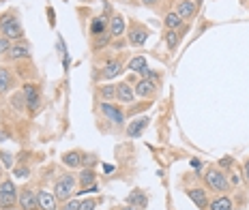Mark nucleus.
Masks as SVG:
<instances>
[{"label":"nucleus","instance_id":"2f4dec72","mask_svg":"<svg viewBox=\"0 0 249 210\" xmlns=\"http://www.w3.org/2000/svg\"><path fill=\"white\" fill-rule=\"evenodd\" d=\"M97 208V199H84L80 202V210H95Z\"/></svg>","mask_w":249,"mask_h":210},{"label":"nucleus","instance_id":"c756f323","mask_svg":"<svg viewBox=\"0 0 249 210\" xmlns=\"http://www.w3.org/2000/svg\"><path fill=\"white\" fill-rule=\"evenodd\" d=\"M9 48H11V41H9L7 37H0V56H7Z\"/></svg>","mask_w":249,"mask_h":210},{"label":"nucleus","instance_id":"ea45409f","mask_svg":"<svg viewBox=\"0 0 249 210\" xmlns=\"http://www.w3.org/2000/svg\"><path fill=\"white\" fill-rule=\"evenodd\" d=\"M121 2H131V0H121Z\"/></svg>","mask_w":249,"mask_h":210},{"label":"nucleus","instance_id":"4468645a","mask_svg":"<svg viewBox=\"0 0 249 210\" xmlns=\"http://www.w3.org/2000/svg\"><path fill=\"white\" fill-rule=\"evenodd\" d=\"M176 13H178L183 19H194L196 13H198V4H196L194 0H178Z\"/></svg>","mask_w":249,"mask_h":210},{"label":"nucleus","instance_id":"f257e3e1","mask_svg":"<svg viewBox=\"0 0 249 210\" xmlns=\"http://www.w3.org/2000/svg\"><path fill=\"white\" fill-rule=\"evenodd\" d=\"M202 178H204V184L211 189V191L221 193V195L230 191V180H228L226 172L219 170V167H209Z\"/></svg>","mask_w":249,"mask_h":210},{"label":"nucleus","instance_id":"20e7f679","mask_svg":"<svg viewBox=\"0 0 249 210\" xmlns=\"http://www.w3.org/2000/svg\"><path fill=\"white\" fill-rule=\"evenodd\" d=\"M18 187L13 180H2L0 182V210H13L18 206Z\"/></svg>","mask_w":249,"mask_h":210},{"label":"nucleus","instance_id":"f3484780","mask_svg":"<svg viewBox=\"0 0 249 210\" xmlns=\"http://www.w3.org/2000/svg\"><path fill=\"white\" fill-rule=\"evenodd\" d=\"M124 30H127V24H124V17L123 15H114L110 19V37L112 39H121L124 37Z\"/></svg>","mask_w":249,"mask_h":210},{"label":"nucleus","instance_id":"c85d7f7f","mask_svg":"<svg viewBox=\"0 0 249 210\" xmlns=\"http://www.w3.org/2000/svg\"><path fill=\"white\" fill-rule=\"evenodd\" d=\"M15 178H19V180H26V178H30V167L28 165L15 167Z\"/></svg>","mask_w":249,"mask_h":210},{"label":"nucleus","instance_id":"423d86ee","mask_svg":"<svg viewBox=\"0 0 249 210\" xmlns=\"http://www.w3.org/2000/svg\"><path fill=\"white\" fill-rule=\"evenodd\" d=\"M99 112L103 114V118L107 122H112L114 127H123L124 125V114L118 105H114L112 101H101L99 103Z\"/></svg>","mask_w":249,"mask_h":210},{"label":"nucleus","instance_id":"f8f14e48","mask_svg":"<svg viewBox=\"0 0 249 210\" xmlns=\"http://www.w3.org/2000/svg\"><path fill=\"white\" fill-rule=\"evenodd\" d=\"M187 195L191 197V202H194L200 210H206V208H209V193H206V189L194 187V189H189V191H187Z\"/></svg>","mask_w":249,"mask_h":210},{"label":"nucleus","instance_id":"7c9ffc66","mask_svg":"<svg viewBox=\"0 0 249 210\" xmlns=\"http://www.w3.org/2000/svg\"><path fill=\"white\" fill-rule=\"evenodd\" d=\"M0 159H2V165L7 167V170H11L13 167V157L9 155V152H0Z\"/></svg>","mask_w":249,"mask_h":210},{"label":"nucleus","instance_id":"393cba45","mask_svg":"<svg viewBox=\"0 0 249 210\" xmlns=\"http://www.w3.org/2000/svg\"><path fill=\"white\" fill-rule=\"evenodd\" d=\"M62 163H65L67 167H80L82 165V152L77 150H69L62 155Z\"/></svg>","mask_w":249,"mask_h":210},{"label":"nucleus","instance_id":"9d476101","mask_svg":"<svg viewBox=\"0 0 249 210\" xmlns=\"http://www.w3.org/2000/svg\"><path fill=\"white\" fill-rule=\"evenodd\" d=\"M30 58V48L26 43H11V48H9L7 52V60H28Z\"/></svg>","mask_w":249,"mask_h":210},{"label":"nucleus","instance_id":"a19ab883","mask_svg":"<svg viewBox=\"0 0 249 210\" xmlns=\"http://www.w3.org/2000/svg\"><path fill=\"white\" fill-rule=\"evenodd\" d=\"M0 176H2V167H0Z\"/></svg>","mask_w":249,"mask_h":210},{"label":"nucleus","instance_id":"b1692460","mask_svg":"<svg viewBox=\"0 0 249 210\" xmlns=\"http://www.w3.org/2000/svg\"><path fill=\"white\" fill-rule=\"evenodd\" d=\"M180 32L183 30H165V45L170 52H176V48L180 45Z\"/></svg>","mask_w":249,"mask_h":210},{"label":"nucleus","instance_id":"58836bf2","mask_svg":"<svg viewBox=\"0 0 249 210\" xmlns=\"http://www.w3.org/2000/svg\"><path fill=\"white\" fill-rule=\"evenodd\" d=\"M194 2H196V4H198V7H200V4H202V2H204V0H194Z\"/></svg>","mask_w":249,"mask_h":210},{"label":"nucleus","instance_id":"f704fd0d","mask_svg":"<svg viewBox=\"0 0 249 210\" xmlns=\"http://www.w3.org/2000/svg\"><path fill=\"white\" fill-rule=\"evenodd\" d=\"M95 163H97V159L95 157H92V155H82V165H95Z\"/></svg>","mask_w":249,"mask_h":210},{"label":"nucleus","instance_id":"412c9836","mask_svg":"<svg viewBox=\"0 0 249 210\" xmlns=\"http://www.w3.org/2000/svg\"><path fill=\"white\" fill-rule=\"evenodd\" d=\"M127 204L129 206H133V208H138V210H142L148 204V197L144 195L140 189H133V191L129 193V197H127Z\"/></svg>","mask_w":249,"mask_h":210},{"label":"nucleus","instance_id":"4c0bfd02","mask_svg":"<svg viewBox=\"0 0 249 210\" xmlns=\"http://www.w3.org/2000/svg\"><path fill=\"white\" fill-rule=\"evenodd\" d=\"M121 210H138V208H133V206H129V204H127V206H123Z\"/></svg>","mask_w":249,"mask_h":210},{"label":"nucleus","instance_id":"9b49d317","mask_svg":"<svg viewBox=\"0 0 249 210\" xmlns=\"http://www.w3.org/2000/svg\"><path fill=\"white\" fill-rule=\"evenodd\" d=\"M15 86V75L9 66H0V97H4Z\"/></svg>","mask_w":249,"mask_h":210},{"label":"nucleus","instance_id":"a211bd4d","mask_svg":"<svg viewBox=\"0 0 249 210\" xmlns=\"http://www.w3.org/2000/svg\"><path fill=\"white\" fill-rule=\"evenodd\" d=\"M107 30H110V19H107L106 15H99V17H95L90 22V34H92V37L107 32Z\"/></svg>","mask_w":249,"mask_h":210},{"label":"nucleus","instance_id":"7ed1b4c3","mask_svg":"<svg viewBox=\"0 0 249 210\" xmlns=\"http://www.w3.org/2000/svg\"><path fill=\"white\" fill-rule=\"evenodd\" d=\"M0 32H2V37H7L9 41H18V39L24 37L22 24H19V19L15 17L13 13H7L0 17Z\"/></svg>","mask_w":249,"mask_h":210},{"label":"nucleus","instance_id":"39448f33","mask_svg":"<svg viewBox=\"0 0 249 210\" xmlns=\"http://www.w3.org/2000/svg\"><path fill=\"white\" fill-rule=\"evenodd\" d=\"M22 95L26 99V110H28L30 114H37L39 107H41V90H39V86L33 84V81H28V84H24Z\"/></svg>","mask_w":249,"mask_h":210},{"label":"nucleus","instance_id":"72a5a7b5","mask_svg":"<svg viewBox=\"0 0 249 210\" xmlns=\"http://www.w3.org/2000/svg\"><path fill=\"white\" fill-rule=\"evenodd\" d=\"M232 165H234V159H232V157L221 159V161H219V170H230Z\"/></svg>","mask_w":249,"mask_h":210},{"label":"nucleus","instance_id":"a878e982","mask_svg":"<svg viewBox=\"0 0 249 210\" xmlns=\"http://www.w3.org/2000/svg\"><path fill=\"white\" fill-rule=\"evenodd\" d=\"M99 97H101L103 101H114V99H116V86L101 84L99 86Z\"/></svg>","mask_w":249,"mask_h":210},{"label":"nucleus","instance_id":"cd10ccee","mask_svg":"<svg viewBox=\"0 0 249 210\" xmlns=\"http://www.w3.org/2000/svg\"><path fill=\"white\" fill-rule=\"evenodd\" d=\"M110 30L107 32H103V34H97L95 37V41H92V45H95V49H101V48H106L107 43H110Z\"/></svg>","mask_w":249,"mask_h":210},{"label":"nucleus","instance_id":"6e6552de","mask_svg":"<svg viewBox=\"0 0 249 210\" xmlns=\"http://www.w3.org/2000/svg\"><path fill=\"white\" fill-rule=\"evenodd\" d=\"M133 90H136V97H140V99H155L159 92V84L148 78H142L140 81H136Z\"/></svg>","mask_w":249,"mask_h":210},{"label":"nucleus","instance_id":"f03ea898","mask_svg":"<svg viewBox=\"0 0 249 210\" xmlns=\"http://www.w3.org/2000/svg\"><path fill=\"white\" fill-rule=\"evenodd\" d=\"M75 189H77V176H73V174H62L54 184L56 202H67V199H71V195L77 193Z\"/></svg>","mask_w":249,"mask_h":210},{"label":"nucleus","instance_id":"bb28decb","mask_svg":"<svg viewBox=\"0 0 249 210\" xmlns=\"http://www.w3.org/2000/svg\"><path fill=\"white\" fill-rule=\"evenodd\" d=\"M127 69L133 71V73H142V71L146 69V60H144V56H136V58H131L129 60V65H127Z\"/></svg>","mask_w":249,"mask_h":210},{"label":"nucleus","instance_id":"6ab92c4d","mask_svg":"<svg viewBox=\"0 0 249 210\" xmlns=\"http://www.w3.org/2000/svg\"><path fill=\"white\" fill-rule=\"evenodd\" d=\"M37 204L41 210H56V197L50 191H39L37 193Z\"/></svg>","mask_w":249,"mask_h":210},{"label":"nucleus","instance_id":"5701e85b","mask_svg":"<svg viewBox=\"0 0 249 210\" xmlns=\"http://www.w3.org/2000/svg\"><path fill=\"white\" fill-rule=\"evenodd\" d=\"M232 208H234L232 199L228 197V195H219V197L213 199V202L209 204V208H206V210H232Z\"/></svg>","mask_w":249,"mask_h":210},{"label":"nucleus","instance_id":"0eeeda50","mask_svg":"<svg viewBox=\"0 0 249 210\" xmlns=\"http://www.w3.org/2000/svg\"><path fill=\"white\" fill-rule=\"evenodd\" d=\"M148 37H150V30L146 26H142V24H138V22H131V26H129V30H127L129 45H133V48H142V45L148 41Z\"/></svg>","mask_w":249,"mask_h":210},{"label":"nucleus","instance_id":"ddd939ff","mask_svg":"<svg viewBox=\"0 0 249 210\" xmlns=\"http://www.w3.org/2000/svg\"><path fill=\"white\" fill-rule=\"evenodd\" d=\"M123 63L121 60H110L106 66L101 69V73H99V78L101 80H106V81H110V80H114V78H118V75L123 73Z\"/></svg>","mask_w":249,"mask_h":210},{"label":"nucleus","instance_id":"dca6fc26","mask_svg":"<svg viewBox=\"0 0 249 210\" xmlns=\"http://www.w3.org/2000/svg\"><path fill=\"white\" fill-rule=\"evenodd\" d=\"M148 122H150V118H146V116H144V118L131 120V122L127 125V131H124V133H127V137H140L144 131H146Z\"/></svg>","mask_w":249,"mask_h":210},{"label":"nucleus","instance_id":"2eb2a0df","mask_svg":"<svg viewBox=\"0 0 249 210\" xmlns=\"http://www.w3.org/2000/svg\"><path fill=\"white\" fill-rule=\"evenodd\" d=\"M116 99L124 105H131L133 99H136V90H133L127 81H121V84L116 86Z\"/></svg>","mask_w":249,"mask_h":210},{"label":"nucleus","instance_id":"79ce46f5","mask_svg":"<svg viewBox=\"0 0 249 210\" xmlns=\"http://www.w3.org/2000/svg\"><path fill=\"white\" fill-rule=\"evenodd\" d=\"M82 2H88V0H82Z\"/></svg>","mask_w":249,"mask_h":210},{"label":"nucleus","instance_id":"1a4fd4ad","mask_svg":"<svg viewBox=\"0 0 249 210\" xmlns=\"http://www.w3.org/2000/svg\"><path fill=\"white\" fill-rule=\"evenodd\" d=\"M18 206L19 210H37L39 204H37V193L33 191V189H22L18 195Z\"/></svg>","mask_w":249,"mask_h":210},{"label":"nucleus","instance_id":"473e14b6","mask_svg":"<svg viewBox=\"0 0 249 210\" xmlns=\"http://www.w3.org/2000/svg\"><path fill=\"white\" fill-rule=\"evenodd\" d=\"M60 210H80V202H77V199H67L65 206Z\"/></svg>","mask_w":249,"mask_h":210},{"label":"nucleus","instance_id":"aec40b11","mask_svg":"<svg viewBox=\"0 0 249 210\" xmlns=\"http://www.w3.org/2000/svg\"><path fill=\"white\" fill-rule=\"evenodd\" d=\"M163 26H165V30H185V26H183V17H180V15L176 13V11L165 13Z\"/></svg>","mask_w":249,"mask_h":210},{"label":"nucleus","instance_id":"4be33fe9","mask_svg":"<svg viewBox=\"0 0 249 210\" xmlns=\"http://www.w3.org/2000/svg\"><path fill=\"white\" fill-rule=\"evenodd\" d=\"M95 178H97V174L92 172V167H84V170L77 174V184H80L82 189H86V187H90V184H95Z\"/></svg>","mask_w":249,"mask_h":210},{"label":"nucleus","instance_id":"c9c22d12","mask_svg":"<svg viewBox=\"0 0 249 210\" xmlns=\"http://www.w3.org/2000/svg\"><path fill=\"white\" fill-rule=\"evenodd\" d=\"M140 2H142L144 7H150V9H153V7H157V4L161 2V0H140Z\"/></svg>","mask_w":249,"mask_h":210},{"label":"nucleus","instance_id":"e433bc0d","mask_svg":"<svg viewBox=\"0 0 249 210\" xmlns=\"http://www.w3.org/2000/svg\"><path fill=\"white\" fill-rule=\"evenodd\" d=\"M245 178H247V182H249V161L245 163Z\"/></svg>","mask_w":249,"mask_h":210}]
</instances>
